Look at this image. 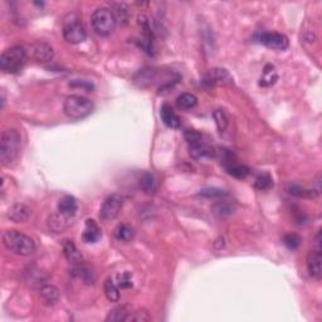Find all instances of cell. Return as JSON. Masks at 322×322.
<instances>
[{"instance_id":"obj_12","label":"cell","mask_w":322,"mask_h":322,"mask_svg":"<svg viewBox=\"0 0 322 322\" xmlns=\"http://www.w3.org/2000/svg\"><path fill=\"white\" fill-rule=\"evenodd\" d=\"M59 290L52 285H43L39 290L40 301L44 306H54L59 301Z\"/></svg>"},{"instance_id":"obj_27","label":"cell","mask_w":322,"mask_h":322,"mask_svg":"<svg viewBox=\"0 0 322 322\" xmlns=\"http://www.w3.org/2000/svg\"><path fill=\"white\" fill-rule=\"evenodd\" d=\"M229 175H232L236 179H246L249 175V169L246 165H241V164L232 163L228 166H225Z\"/></svg>"},{"instance_id":"obj_26","label":"cell","mask_w":322,"mask_h":322,"mask_svg":"<svg viewBox=\"0 0 322 322\" xmlns=\"http://www.w3.org/2000/svg\"><path fill=\"white\" fill-rule=\"evenodd\" d=\"M234 212V207L228 202H217L213 205V213L217 215L218 218H225L229 217L232 213Z\"/></svg>"},{"instance_id":"obj_19","label":"cell","mask_w":322,"mask_h":322,"mask_svg":"<svg viewBox=\"0 0 322 322\" xmlns=\"http://www.w3.org/2000/svg\"><path fill=\"white\" fill-rule=\"evenodd\" d=\"M140 186H141L145 194H155L157 191V181L156 178L154 176V174L145 173L144 175L141 176V179H140Z\"/></svg>"},{"instance_id":"obj_34","label":"cell","mask_w":322,"mask_h":322,"mask_svg":"<svg viewBox=\"0 0 322 322\" xmlns=\"http://www.w3.org/2000/svg\"><path fill=\"white\" fill-rule=\"evenodd\" d=\"M151 320V316H150L149 312L146 310H137V311L131 312L130 317H128L127 321H139V322H146Z\"/></svg>"},{"instance_id":"obj_37","label":"cell","mask_w":322,"mask_h":322,"mask_svg":"<svg viewBox=\"0 0 322 322\" xmlns=\"http://www.w3.org/2000/svg\"><path fill=\"white\" fill-rule=\"evenodd\" d=\"M69 86L87 89L88 92H91L92 89H93V84L89 83V82H87V81H74V82H72V83H69Z\"/></svg>"},{"instance_id":"obj_31","label":"cell","mask_w":322,"mask_h":322,"mask_svg":"<svg viewBox=\"0 0 322 322\" xmlns=\"http://www.w3.org/2000/svg\"><path fill=\"white\" fill-rule=\"evenodd\" d=\"M213 117H214L215 123L219 131H224L227 126H228V117L225 115V112L223 110H215L213 112Z\"/></svg>"},{"instance_id":"obj_35","label":"cell","mask_w":322,"mask_h":322,"mask_svg":"<svg viewBox=\"0 0 322 322\" xmlns=\"http://www.w3.org/2000/svg\"><path fill=\"white\" fill-rule=\"evenodd\" d=\"M283 243L286 244L287 248L297 249L300 247V244H301V238H300V236H297V234L295 233L287 234V236H285V238H283Z\"/></svg>"},{"instance_id":"obj_18","label":"cell","mask_w":322,"mask_h":322,"mask_svg":"<svg viewBox=\"0 0 322 322\" xmlns=\"http://www.w3.org/2000/svg\"><path fill=\"white\" fill-rule=\"evenodd\" d=\"M63 253H64L67 260L73 266L79 265V263H82V261H83L82 254L79 253V251L77 249L76 244L72 241H69V239H66V241L63 242Z\"/></svg>"},{"instance_id":"obj_20","label":"cell","mask_w":322,"mask_h":322,"mask_svg":"<svg viewBox=\"0 0 322 322\" xmlns=\"http://www.w3.org/2000/svg\"><path fill=\"white\" fill-rule=\"evenodd\" d=\"M103 291L110 302H117L120 300V287L113 281V278H107L103 283Z\"/></svg>"},{"instance_id":"obj_5","label":"cell","mask_w":322,"mask_h":322,"mask_svg":"<svg viewBox=\"0 0 322 322\" xmlns=\"http://www.w3.org/2000/svg\"><path fill=\"white\" fill-rule=\"evenodd\" d=\"M93 108L94 106L92 101L83 97V96H79V94L68 96L64 101V105H63V111H64L67 117L72 118V120H81V118L87 117L88 115H91Z\"/></svg>"},{"instance_id":"obj_22","label":"cell","mask_w":322,"mask_h":322,"mask_svg":"<svg viewBox=\"0 0 322 322\" xmlns=\"http://www.w3.org/2000/svg\"><path fill=\"white\" fill-rule=\"evenodd\" d=\"M115 237L117 241L123 242V243H128L131 242L135 237L134 229L128 224H118L115 228Z\"/></svg>"},{"instance_id":"obj_36","label":"cell","mask_w":322,"mask_h":322,"mask_svg":"<svg viewBox=\"0 0 322 322\" xmlns=\"http://www.w3.org/2000/svg\"><path fill=\"white\" fill-rule=\"evenodd\" d=\"M116 283H117V286L120 288H130L132 287V278H131V275L128 272H123L121 273V275L117 276V281H116Z\"/></svg>"},{"instance_id":"obj_17","label":"cell","mask_w":322,"mask_h":322,"mask_svg":"<svg viewBox=\"0 0 322 322\" xmlns=\"http://www.w3.org/2000/svg\"><path fill=\"white\" fill-rule=\"evenodd\" d=\"M160 116H161V120L165 123L168 127L170 128H179L180 127V118L176 115L175 111L171 108V106L169 105H163L161 108H160Z\"/></svg>"},{"instance_id":"obj_32","label":"cell","mask_w":322,"mask_h":322,"mask_svg":"<svg viewBox=\"0 0 322 322\" xmlns=\"http://www.w3.org/2000/svg\"><path fill=\"white\" fill-rule=\"evenodd\" d=\"M199 195L208 198V199H219V198L225 197V191L218 188H205L200 190Z\"/></svg>"},{"instance_id":"obj_15","label":"cell","mask_w":322,"mask_h":322,"mask_svg":"<svg viewBox=\"0 0 322 322\" xmlns=\"http://www.w3.org/2000/svg\"><path fill=\"white\" fill-rule=\"evenodd\" d=\"M77 210H78V204H77V200L74 199L71 195H66L63 197L62 199L58 203V212L60 214L66 215L67 218H72L76 215Z\"/></svg>"},{"instance_id":"obj_29","label":"cell","mask_w":322,"mask_h":322,"mask_svg":"<svg viewBox=\"0 0 322 322\" xmlns=\"http://www.w3.org/2000/svg\"><path fill=\"white\" fill-rule=\"evenodd\" d=\"M288 193L297 198H316L317 193L315 190H307L300 185H290L288 186Z\"/></svg>"},{"instance_id":"obj_14","label":"cell","mask_w":322,"mask_h":322,"mask_svg":"<svg viewBox=\"0 0 322 322\" xmlns=\"http://www.w3.org/2000/svg\"><path fill=\"white\" fill-rule=\"evenodd\" d=\"M101 229L98 228L97 223L93 219L86 220V228H84L83 234H82V239L84 243H96L100 241L101 238Z\"/></svg>"},{"instance_id":"obj_4","label":"cell","mask_w":322,"mask_h":322,"mask_svg":"<svg viewBox=\"0 0 322 322\" xmlns=\"http://www.w3.org/2000/svg\"><path fill=\"white\" fill-rule=\"evenodd\" d=\"M26 62V52L20 45L4 50L0 57V68L5 73H19Z\"/></svg>"},{"instance_id":"obj_28","label":"cell","mask_w":322,"mask_h":322,"mask_svg":"<svg viewBox=\"0 0 322 322\" xmlns=\"http://www.w3.org/2000/svg\"><path fill=\"white\" fill-rule=\"evenodd\" d=\"M277 78H278V76H277V72H276L275 67L271 66V64H268V66H266L265 72H263V76L261 77L260 84L263 87L272 86V84L277 81Z\"/></svg>"},{"instance_id":"obj_24","label":"cell","mask_w":322,"mask_h":322,"mask_svg":"<svg viewBox=\"0 0 322 322\" xmlns=\"http://www.w3.org/2000/svg\"><path fill=\"white\" fill-rule=\"evenodd\" d=\"M67 219H69V218H67L66 215L60 214L59 212H58V214L50 215L49 219H48L49 229L54 232V233H59V232H62L63 229L67 227Z\"/></svg>"},{"instance_id":"obj_9","label":"cell","mask_w":322,"mask_h":322,"mask_svg":"<svg viewBox=\"0 0 322 322\" xmlns=\"http://www.w3.org/2000/svg\"><path fill=\"white\" fill-rule=\"evenodd\" d=\"M31 52H33L34 59H37L40 63L50 62L53 59V55H54L52 45L48 44L47 42H43V40L35 42L31 47Z\"/></svg>"},{"instance_id":"obj_7","label":"cell","mask_w":322,"mask_h":322,"mask_svg":"<svg viewBox=\"0 0 322 322\" xmlns=\"http://www.w3.org/2000/svg\"><path fill=\"white\" fill-rule=\"evenodd\" d=\"M63 38L71 44H79L86 40L87 34L84 26L81 21L74 20L66 24L63 28Z\"/></svg>"},{"instance_id":"obj_3","label":"cell","mask_w":322,"mask_h":322,"mask_svg":"<svg viewBox=\"0 0 322 322\" xmlns=\"http://www.w3.org/2000/svg\"><path fill=\"white\" fill-rule=\"evenodd\" d=\"M116 15L111 9L101 6L92 13L91 24L94 33L101 37H107L112 34L116 28Z\"/></svg>"},{"instance_id":"obj_2","label":"cell","mask_w":322,"mask_h":322,"mask_svg":"<svg viewBox=\"0 0 322 322\" xmlns=\"http://www.w3.org/2000/svg\"><path fill=\"white\" fill-rule=\"evenodd\" d=\"M3 243L10 252L18 256L26 257L35 252L34 241L26 234L18 231H6L3 233Z\"/></svg>"},{"instance_id":"obj_16","label":"cell","mask_w":322,"mask_h":322,"mask_svg":"<svg viewBox=\"0 0 322 322\" xmlns=\"http://www.w3.org/2000/svg\"><path fill=\"white\" fill-rule=\"evenodd\" d=\"M132 312V307L130 305H120L116 306L115 309L111 310L108 312V315L106 316V321L108 322H121V321H127L130 315Z\"/></svg>"},{"instance_id":"obj_23","label":"cell","mask_w":322,"mask_h":322,"mask_svg":"<svg viewBox=\"0 0 322 322\" xmlns=\"http://www.w3.org/2000/svg\"><path fill=\"white\" fill-rule=\"evenodd\" d=\"M190 155L195 160H203L207 159V157H213L215 152L214 149H212L210 146H207L205 144H199L195 145V146H190Z\"/></svg>"},{"instance_id":"obj_33","label":"cell","mask_w":322,"mask_h":322,"mask_svg":"<svg viewBox=\"0 0 322 322\" xmlns=\"http://www.w3.org/2000/svg\"><path fill=\"white\" fill-rule=\"evenodd\" d=\"M184 136H185V140L188 141V144L190 146H195V145L203 144V136L200 132L195 131V130H186L184 132Z\"/></svg>"},{"instance_id":"obj_11","label":"cell","mask_w":322,"mask_h":322,"mask_svg":"<svg viewBox=\"0 0 322 322\" xmlns=\"http://www.w3.org/2000/svg\"><path fill=\"white\" fill-rule=\"evenodd\" d=\"M207 81L212 84H220V86H232L233 84V77L224 68H213L210 69L207 77Z\"/></svg>"},{"instance_id":"obj_10","label":"cell","mask_w":322,"mask_h":322,"mask_svg":"<svg viewBox=\"0 0 322 322\" xmlns=\"http://www.w3.org/2000/svg\"><path fill=\"white\" fill-rule=\"evenodd\" d=\"M321 262H322V256L320 248L317 251H311L307 256V270H309L310 276L315 280H320L321 278L322 268H321Z\"/></svg>"},{"instance_id":"obj_1","label":"cell","mask_w":322,"mask_h":322,"mask_svg":"<svg viewBox=\"0 0 322 322\" xmlns=\"http://www.w3.org/2000/svg\"><path fill=\"white\" fill-rule=\"evenodd\" d=\"M21 150V136L15 128H8L0 140V161L4 166H10L18 160Z\"/></svg>"},{"instance_id":"obj_6","label":"cell","mask_w":322,"mask_h":322,"mask_svg":"<svg viewBox=\"0 0 322 322\" xmlns=\"http://www.w3.org/2000/svg\"><path fill=\"white\" fill-rule=\"evenodd\" d=\"M123 199L121 195L118 194H111L105 199V202L101 205L100 210V218L103 222H108V220H113L118 214H120L121 209H122Z\"/></svg>"},{"instance_id":"obj_8","label":"cell","mask_w":322,"mask_h":322,"mask_svg":"<svg viewBox=\"0 0 322 322\" xmlns=\"http://www.w3.org/2000/svg\"><path fill=\"white\" fill-rule=\"evenodd\" d=\"M257 40L267 48L276 50H285L288 48L290 40L281 33H261L257 35Z\"/></svg>"},{"instance_id":"obj_25","label":"cell","mask_w":322,"mask_h":322,"mask_svg":"<svg viewBox=\"0 0 322 322\" xmlns=\"http://www.w3.org/2000/svg\"><path fill=\"white\" fill-rule=\"evenodd\" d=\"M176 103L183 110H190V108H194L197 106L198 98L193 93H181L176 98Z\"/></svg>"},{"instance_id":"obj_21","label":"cell","mask_w":322,"mask_h":322,"mask_svg":"<svg viewBox=\"0 0 322 322\" xmlns=\"http://www.w3.org/2000/svg\"><path fill=\"white\" fill-rule=\"evenodd\" d=\"M72 273L76 277L81 278L84 283L87 285H93L94 282V275L91 270H89L87 266H84L83 263H79V265L73 266V270H72Z\"/></svg>"},{"instance_id":"obj_13","label":"cell","mask_w":322,"mask_h":322,"mask_svg":"<svg viewBox=\"0 0 322 322\" xmlns=\"http://www.w3.org/2000/svg\"><path fill=\"white\" fill-rule=\"evenodd\" d=\"M30 217V209L25 204L16 203L8 210V218L15 223H24Z\"/></svg>"},{"instance_id":"obj_30","label":"cell","mask_w":322,"mask_h":322,"mask_svg":"<svg viewBox=\"0 0 322 322\" xmlns=\"http://www.w3.org/2000/svg\"><path fill=\"white\" fill-rule=\"evenodd\" d=\"M254 186L257 189H260V190H268L273 186V180L270 174H261V175L257 176L256 181H254Z\"/></svg>"}]
</instances>
